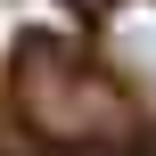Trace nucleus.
I'll use <instances>...</instances> for the list:
<instances>
[{
	"label": "nucleus",
	"instance_id": "f257e3e1",
	"mask_svg": "<svg viewBox=\"0 0 156 156\" xmlns=\"http://www.w3.org/2000/svg\"><path fill=\"white\" fill-rule=\"evenodd\" d=\"M99 58H107V82L156 115V0H107L99 8Z\"/></svg>",
	"mask_w": 156,
	"mask_h": 156
}]
</instances>
